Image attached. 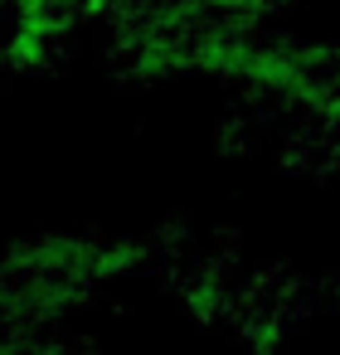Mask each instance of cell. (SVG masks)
Masks as SVG:
<instances>
[{
    "mask_svg": "<svg viewBox=\"0 0 340 355\" xmlns=\"http://www.w3.org/2000/svg\"><path fill=\"white\" fill-rule=\"evenodd\" d=\"M253 127H258L253 117H224V122L214 127V151H219V156H233V161L248 156V151H253Z\"/></svg>",
    "mask_w": 340,
    "mask_h": 355,
    "instance_id": "cell-1",
    "label": "cell"
}]
</instances>
